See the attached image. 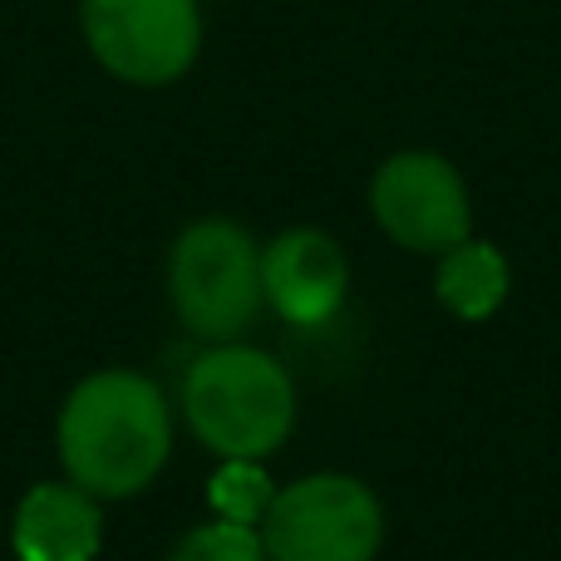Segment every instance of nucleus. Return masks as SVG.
Instances as JSON below:
<instances>
[{
    "mask_svg": "<svg viewBox=\"0 0 561 561\" xmlns=\"http://www.w3.org/2000/svg\"><path fill=\"white\" fill-rule=\"evenodd\" d=\"M173 424L163 389L134 369H99L59 409V458L89 497H134L163 473Z\"/></svg>",
    "mask_w": 561,
    "mask_h": 561,
    "instance_id": "nucleus-1",
    "label": "nucleus"
},
{
    "mask_svg": "<svg viewBox=\"0 0 561 561\" xmlns=\"http://www.w3.org/2000/svg\"><path fill=\"white\" fill-rule=\"evenodd\" d=\"M183 414L213 454L266 458L296 424V389L272 355L227 340L187 369Z\"/></svg>",
    "mask_w": 561,
    "mask_h": 561,
    "instance_id": "nucleus-2",
    "label": "nucleus"
},
{
    "mask_svg": "<svg viewBox=\"0 0 561 561\" xmlns=\"http://www.w3.org/2000/svg\"><path fill=\"white\" fill-rule=\"evenodd\" d=\"M168 290H173L178 320L193 335L227 345L252 325L266 300L262 252L237 222H222V217L193 222L173 247Z\"/></svg>",
    "mask_w": 561,
    "mask_h": 561,
    "instance_id": "nucleus-3",
    "label": "nucleus"
},
{
    "mask_svg": "<svg viewBox=\"0 0 561 561\" xmlns=\"http://www.w3.org/2000/svg\"><path fill=\"white\" fill-rule=\"evenodd\" d=\"M385 513L359 478L316 473L280 488L262 517V547L272 561H375Z\"/></svg>",
    "mask_w": 561,
    "mask_h": 561,
    "instance_id": "nucleus-4",
    "label": "nucleus"
},
{
    "mask_svg": "<svg viewBox=\"0 0 561 561\" xmlns=\"http://www.w3.org/2000/svg\"><path fill=\"white\" fill-rule=\"evenodd\" d=\"M84 45L124 84H173L203 49L197 0H84Z\"/></svg>",
    "mask_w": 561,
    "mask_h": 561,
    "instance_id": "nucleus-5",
    "label": "nucleus"
},
{
    "mask_svg": "<svg viewBox=\"0 0 561 561\" xmlns=\"http://www.w3.org/2000/svg\"><path fill=\"white\" fill-rule=\"evenodd\" d=\"M369 207H375V222L385 227V237L404 252L444 256L448 247L473 237V207H468L463 178L448 158L424 153V148L379 163L375 183H369Z\"/></svg>",
    "mask_w": 561,
    "mask_h": 561,
    "instance_id": "nucleus-6",
    "label": "nucleus"
},
{
    "mask_svg": "<svg viewBox=\"0 0 561 561\" xmlns=\"http://www.w3.org/2000/svg\"><path fill=\"white\" fill-rule=\"evenodd\" d=\"M350 286V262L340 242L316 227L280 232L262 252V290L290 325H320L340 310Z\"/></svg>",
    "mask_w": 561,
    "mask_h": 561,
    "instance_id": "nucleus-7",
    "label": "nucleus"
},
{
    "mask_svg": "<svg viewBox=\"0 0 561 561\" xmlns=\"http://www.w3.org/2000/svg\"><path fill=\"white\" fill-rule=\"evenodd\" d=\"M104 542L99 503L75 483H39L20 497L10 547L20 561H94Z\"/></svg>",
    "mask_w": 561,
    "mask_h": 561,
    "instance_id": "nucleus-8",
    "label": "nucleus"
},
{
    "mask_svg": "<svg viewBox=\"0 0 561 561\" xmlns=\"http://www.w3.org/2000/svg\"><path fill=\"white\" fill-rule=\"evenodd\" d=\"M434 290L458 320H488L507 300V262L493 242H458L438 256Z\"/></svg>",
    "mask_w": 561,
    "mask_h": 561,
    "instance_id": "nucleus-9",
    "label": "nucleus"
},
{
    "mask_svg": "<svg viewBox=\"0 0 561 561\" xmlns=\"http://www.w3.org/2000/svg\"><path fill=\"white\" fill-rule=\"evenodd\" d=\"M213 507L222 513V523H242V527H262V517L272 513L276 488L272 478L256 468V458H227V468L213 478Z\"/></svg>",
    "mask_w": 561,
    "mask_h": 561,
    "instance_id": "nucleus-10",
    "label": "nucleus"
},
{
    "mask_svg": "<svg viewBox=\"0 0 561 561\" xmlns=\"http://www.w3.org/2000/svg\"><path fill=\"white\" fill-rule=\"evenodd\" d=\"M168 561H272L262 547V533L242 523H207L193 527L187 537H178V547Z\"/></svg>",
    "mask_w": 561,
    "mask_h": 561,
    "instance_id": "nucleus-11",
    "label": "nucleus"
}]
</instances>
